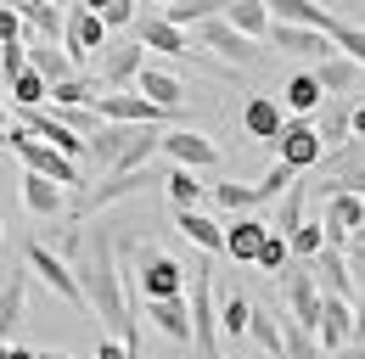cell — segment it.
Returning a JSON list of instances; mask_svg holds the SVG:
<instances>
[{
    "mask_svg": "<svg viewBox=\"0 0 365 359\" xmlns=\"http://www.w3.org/2000/svg\"><path fill=\"white\" fill-rule=\"evenodd\" d=\"M118 253H124V224L101 219V224H79V253L68 259L79 286H85V303L91 314L124 343L140 354V320H135V298L124 286V269H118Z\"/></svg>",
    "mask_w": 365,
    "mask_h": 359,
    "instance_id": "6da1fadb",
    "label": "cell"
},
{
    "mask_svg": "<svg viewBox=\"0 0 365 359\" xmlns=\"http://www.w3.org/2000/svg\"><path fill=\"white\" fill-rule=\"evenodd\" d=\"M146 185H163V180L152 175V169H135V175H101L96 185H79V191L68 197V219H73V224H91L96 214H107L113 202H124V197H140Z\"/></svg>",
    "mask_w": 365,
    "mask_h": 359,
    "instance_id": "7a4b0ae2",
    "label": "cell"
},
{
    "mask_svg": "<svg viewBox=\"0 0 365 359\" xmlns=\"http://www.w3.org/2000/svg\"><path fill=\"white\" fill-rule=\"evenodd\" d=\"M185 298H191V348H197V359H225L220 354V309H214V275H208V264L191 269Z\"/></svg>",
    "mask_w": 365,
    "mask_h": 359,
    "instance_id": "3957f363",
    "label": "cell"
},
{
    "mask_svg": "<svg viewBox=\"0 0 365 359\" xmlns=\"http://www.w3.org/2000/svg\"><path fill=\"white\" fill-rule=\"evenodd\" d=\"M185 286H191V269L175 264L163 247H135V292L140 303H152V298H185Z\"/></svg>",
    "mask_w": 365,
    "mask_h": 359,
    "instance_id": "277c9868",
    "label": "cell"
},
{
    "mask_svg": "<svg viewBox=\"0 0 365 359\" xmlns=\"http://www.w3.org/2000/svg\"><path fill=\"white\" fill-rule=\"evenodd\" d=\"M11 152L23 157V169H29V175H46V180H56V185H73V191L85 185V180H79V163H73L68 152L46 146L40 135H29L23 124H11Z\"/></svg>",
    "mask_w": 365,
    "mask_h": 359,
    "instance_id": "5b68a950",
    "label": "cell"
},
{
    "mask_svg": "<svg viewBox=\"0 0 365 359\" xmlns=\"http://www.w3.org/2000/svg\"><path fill=\"white\" fill-rule=\"evenodd\" d=\"M29 275H40V281H46V286L56 292V298H62V303H73L79 314H91L79 275H73V264H68L56 247H46V241H29Z\"/></svg>",
    "mask_w": 365,
    "mask_h": 359,
    "instance_id": "8992f818",
    "label": "cell"
},
{
    "mask_svg": "<svg viewBox=\"0 0 365 359\" xmlns=\"http://www.w3.org/2000/svg\"><path fill=\"white\" fill-rule=\"evenodd\" d=\"M197 51H208V56H220L225 68H247V62H259L264 51H259V40H247V34H236L225 17H208V23H197Z\"/></svg>",
    "mask_w": 365,
    "mask_h": 359,
    "instance_id": "52a82bcc",
    "label": "cell"
},
{
    "mask_svg": "<svg viewBox=\"0 0 365 359\" xmlns=\"http://www.w3.org/2000/svg\"><path fill=\"white\" fill-rule=\"evenodd\" d=\"M320 157H326V140L309 118H287V130L275 140V163H287V169H320Z\"/></svg>",
    "mask_w": 365,
    "mask_h": 359,
    "instance_id": "ba28073f",
    "label": "cell"
},
{
    "mask_svg": "<svg viewBox=\"0 0 365 359\" xmlns=\"http://www.w3.org/2000/svg\"><path fill=\"white\" fill-rule=\"evenodd\" d=\"M281 286H287V314H292L298 326L320 331V309H326V292H320L315 269H309V264H292L287 275H281Z\"/></svg>",
    "mask_w": 365,
    "mask_h": 359,
    "instance_id": "9c48e42d",
    "label": "cell"
},
{
    "mask_svg": "<svg viewBox=\"0 0 365 359\" xmlns=\"http://www.w3.org/2000/svg\"><path fill=\"white\" fill-rule=\"evenodd\" d=\"M320 224H326V247H354V236H360L365 224V197H354V191H337V197H326V214H320Z\"/></svg>",
    "mask_w": 365,
    "mask_h": 359,
    "instance_id": "30bf717a",
    "label": "cell"
},
{
    "mask_svg": "<svg viewBox=\"0 0 365 359\" xmlns=\"http://www.w3.org/2000/svg\"><path fill=\"white\" fill-rule=\"evenodd\" d=\"M17 124H23L29 135H40L46 146L68 152L73 163H79V157H91V140H85L79 130H68V124H62V113H46V107H29V113H17Z\"/></svg>",
    "mask_w": 365,
    "mask_h": 359,
    "instance_id": "8fae6325",
    "label": "cell"
},
{
    "mask_svg": "<svg viewBox=\"0 0 365 359\" xmlns=\"http://www.w3.org/2000/svg\"><path fill=\"white\" fill-rule=\"evenodd\" d=\"M140 73H146V45L140 40H118V45L101 51V73H96V79L107 90H135Z\"/></svg>",
    "mask_w": 365,
    "mask_h": 359,
    "instance_id": "7c38bea8",
    "label": "cell"
},
{
    "mask_svg": "<svg viewBox=\"0 0 365 359\" xmlns=\"http://www.w3.org/2000/svg\"><path fill=\"white\" fill-rule=\"evenodd\" d=\"M96 113H101V124H163L169 113L158 107V101H146L140 90H107L101 101H96Z\"/></svg>",
    "mask_w": 365,
    "mask_h": 359,
    "instance_id": "4fadbf2b",
    "label": "cell"
},
{
    "mask_svg": "<svg viewBox=\"0 0 365 359\" xmlns=\"http://www.w3.org/2000/svg\"><path fill=\"white\" fill-rule=\"evenodd\" d=\"M163 157L175 163V169H220V146L208 140V135H197V130H169L163 135Z\"/></svg>",
    "mask_w": 365,
    "mask_h": 359,
    "instance_id": "5bb4252c",
    "label": "cell"
},
{
    "mask_svg": "<svg viewBox=\"0 0 365 359\" xmlns=\"http://www.w3.org/2000/svg\"><path fill=\"white\" fill-rule=\"evenodd\" d=\"M242 130L253 135V140H264V146H275L281 130H287V107H281V95H247V101H242Z\"/></svg>",
    "mask_w": 365,
    "mask_h": 359,
    "instance_id": "9a60e30c",
    "label": "cell"
},
{
    "mask_svg": "<svg viewBox=\"0 0 365 359\" xmlns=\"http://www.w3.org/2000/svg\"><path fill=\"white\" fill-rule=\"evenodd\" d=\"M62 51L79 62V56H96V51H107V23L85 11V6H68V34H62Z\"/></svg>",
    "mask_w": 365,
    "mask_h": 359,
    "instance_id": "2e32d148",
    "label": "cell"
},
{
    "mask_svg": "<svg viewBox=\"0 0 365 359\" xmlns=\"http://www.w3.org/2000/svg\"><path fill=\"white\" fill-rule=\"evenodd\" d=\"M320 354H343V348H354V303L349 298H326V309H320Z\"/></svg>",
    "mask_w": 365,
    "mask_h": 359,
    "instance_id": "e0dca14e",
    "label": "cell"
},
{
    "mask_svg": "<svg viewBox=\"0 0 365 359\" xmlns=\"http://www.w3.org/2000/svg\"><path fill=\"white\" fill-rule=\"evenodd\" d=\"M270 45H275V51H287V56H315V62L337 56L331 34H320V28H298V23H270Z\"/></svg>",
    "mask_w": 365,
    "mask_h": 359,
    "instance_id": "ac0fdd59",
    "label": "cell"
},
{
    "mask_svg": "<svg viewBox=\"0 0 365 359\" xmlns=\"http://www.w3.org/2000/svg\"><path fill=\"white\" fill-rule=\"evenodd\" d=\"M309 269H315V281H320L326 298H349V303L360 298V281H354V269H349V253H343V247H326Z\"/></svg>",
    "mask_w": 365,
    "mask_h": 359,
    "instance_id": "d6986e66",
    "label": "cell"
},
{
    "mask_svg": "<svg viewBox=\"0 0 365 359\" xmlns=\"http://www.w3.org/2000/svg\"><path fill=\"white\" fill-rule=\"evenodd\" d=\"M23 208H29L34 219H56V214H68V185H56V180L29 175V169H23Z\"/></svg>",
    "mask_w": 365,
    "mask_h": 359,
    "instance_id": "ffe728a7",
    "label": "cell"
},
{
    "mask_svg": "<svg viewBox=\"0 0 365 359\" xmlns=\"http://www.w3.org/2000/svg\"><path fill=\"white\" fill-rule=\"evenodd\" d=\"M264 236H270V224L253 219V214L230 219V224H225V259H236V264H259V247H264Z\"/></svg>",
    "mask_w": 365,
    "mask_h": 359,
    "instance_id": "44dd1931",
    "label": "cell"
},
{
    "mask_svg": "<svg viewBox=\"0 0 365 359\" xmlns=\"http://www.w3.org/2000/svg\"><path fill=\"white\" fill-rule=\"evenodd\" d=\"M146 320L169 337V343H191V298H152Z\"/></svg>",
    "mask_w": 365,
    "mask_h": 359,
    "instance_id": "7402d4cb",
    "label": "cell"
},
{
    "mask_svg": "<svg viewBox=\"0 0 365 359\" xmlns=\"http://www.w3.org/2000/svg\"><path fill=\"white\" fill-rule=\"evenodd\" d=\"M135 40L146 45V51H163V56H191L185 28H175L169 17H135Z\"/></svg>",
    "mask_w": 365,
    "mask_h": 359,
    "instance_id": "603a6c76",
    "label": "cell"
},
{
    "mask_svg": "<svg viewBox=\"0 0 365 359\" xmlns=\"http://www.w3.org/2000/svg\"><path fill=\"white\" fill-rule=\"evenodd\" d=\"M320 101H326V90H320L315 68H298V73L281 85V107H287V118H309Z\"/></svg>",
    "mask_w": 365,
    "mask_h": 359,
    "instance_id": "cb8c5ba5",
    "label": "cell"
},
{
    "mask_svg": "<svg viewBox=\"0 0 365 359\" xmlns=\"http://www.w3.org/2000/svg\"><path fill=\"white\" fill-rule=\"evenodd\" d=\"M175 230H180L191 247H202V253H225V224H214L202 208H180V214H175Z\"/></svg>",
    "mask_w": 365,
    "mask_h": 359,
    "instance_id": "d4e9b609",
    "label": "cell"
},
{
    "mask_svg": "<svg viewBox=\"0 0 365 359\" xmlns=\"http://www.w3.org/2000/svg\"><path fill=\"white\" fill-rule=\"evenodd\" d=\"M23 309H29V269H17L0 286V348H11V331L23 326Z\"/></svg>",
    "mask_w": 365,
    "mask_h": 359,
    "instance_id": "484cf974",
    "label": "cell"
},
{
    "mask_svg": "<svg viewBox=\"0 0 365 359\" xmlns=\"http://www.w3.org/2000/svg\"><path fill=\"white\" fill-rule=\"evenodd\" d=\"M225 23L236 34H247V40H270V6L264 0H225Z\"/></svg>",
    "mask_w": 365,
    "mask_h": 359,
    "instance_id": "4316f807",
    "label": "cell"
},
{
    "mask_svg": "<svg viewBox=\"0 0 365 359\" xmlns=\"http://www.w3.org/2000/svg\"><path fill=\"white\" fill-rule=\"evenodd\" d=\"M270 6V17L275 23H298V28H320V34H331V11L326 6H315V0H264Z\"/></svg>",
    "mask_w": 365,
    "mask_h": 359,
    "instance_id": "83f0119b",
    "label": "cell"
},
{
    "mask_svg": "<svg viewBox=\"0 0 365 359\" xmlns=\"http://www.w3.org/2000/svg\"><path fill=\"white\" fill-rule=\"evenodd\" d=\"M29 68H34V73H46L51 85L73 79V56H68L62 45H51V40H34V34H29Z\"/></svg>",
    "mask_w": 365,
    "mask_h": 359,
    "instance_id": "f1b7e54d",
    "label": "cell"
},
{
    "mask_svg": "<svg viewBox=\"0 0 365 359\" xmlns=\"http://www.w3.org/2000/svg\"><path fill=\"white\" fill-rule=\"evenodd\" d=\"M135 90L146 95V101H158L163 113H175V107L185 101V85L169 73V68H152V62H146V73H140V85H135Z\"/></svg>",
    "mask_w": 365,
    "mask_h": 359,
    "instance_id": "f546056e",
    "label": "cell"
},
{
    "mask_svg": "<svg viewBox=\"0 0 365 359\" xmlns=\"http://www.w3.org/2000/svg\"><path fill=\"white\" fill-rule=\"evenodd\" d=\"M247 343L259 348L264 359H287V337H281V314L259 309L253 303V326H247Z\"/></svg>",
    "mask_w": 365,
    "mask_h": 359,
    "instance_id": "4dcf8cb0",
    "label": "cell"
},
{
    "mask_svg": "<svg viewBox=\"0 0 365 359\" xmlns=\"http://www.w3.org/2000/svg\"><path fill=\"white\" fill-rule=\"evenodd\" d=\"M360 62H349V56H343V51H337V56H326V62H320L315 68V79H320V90H326V101H331V95H349V90L360 85Z\"/></svg>",
    "mask_w": 365,
    "mask_h": 359,
    "instance_id": "1f68e13d",
    "label": "cell"
},
{
    "mask_svg": "<svg viewBox=\"0 0 365 359\" xmlns=\"http://www.w3.org/2000/svg\"><path fill=\"white\" fill-rule=\"evenodd\" d=\"M107 95L101 79H85V73H73V79H62V85H51V101H56V113L62 107H96Z\"/></svg>",
    "mask_w": 365,
    "mask_h": 359,
    "instance_id": "d6a6232c",
    "label": "cell"
},
{
    "mask_svg": "<svg viewBox=\"0 0 365 359\" xmlns=\"http://www.w3.org/2000/svg\"><path fill=\"white\" fill-rule=\"evenodd\" d=\"M163 191L175 197V214H180V208H202V197H208V185L197 180V169H169V175H163Z\"/></svg>",
    "mask_w": 365,
    "mask_h": 359,
    "instance_id": "836d02e7",
    "label": "cell"
},
{
    "mask_svg": "<svg viewBox=\"0 0 365 359\" xmlns=\"http://www.w3.org/2000/svg\"><path fill=\"white\" fill-rule=\"evenodd\" d=\"M208 197H214L225 214H236V219L259 208V185H242V180H220V185H208Z\"/></svg>",
    "mask_w": 365,
    "mask_h": 359,
    "instance_id": "e575fe53",
    "label": "cell"
},
{
    "mask_svg": "<svg viewBox=\"0 0 365 359\" xmlns=\"http://www.w3.org/2000/svg\"><path fill=\"white\" fill-rule=\"evenodd\" d=\"M304 202H309V185L298 180V185H292V191H287V197L275 202V224H270L275 236H287V241H292V230L304 224Z\"/></svg>",
    "mask_w": 365,
    "mask_h": 359,
    "instance_id": "d590c367",
    "label": "cell"
},
{
    "mask_svg": "<svg viewBox=\"0 0 365 359\" xmlns=\"http://www.w3.org/2000/svg\"><path fill=\"white\" fill-rule=\"evenodd\" d=\"M259 275H275V281H281V275H287V269H292V241H287V236H264V247H259Z\"/></svg>",
    "mask_w": 365,
    "mask_h": 359,
    "instance_id": "8d00e7d4",
    "label": "cell"
},
{
    "mask_svg": "<svg viewBox=\"0 0 365 359\" xmlns=\"http://www.w3.org/2000/svg\"><path fill=\"white\" fill-rule=\"evenodd\" d=\"M320 253H326V224L304 219L298 230H292V259H298V264H315Z\"/></svg>",
    "mask_w": 365,
    "mask_h": 359,
    "instance_id": "74e56055",
    "label": "cell"
},
{
    "mask_svg": "<svg viewBox=\"0 0 365 359\" xmlns=\"http://www.w3.org/2000/svg\"><path fill=\"white\" fill-rule=\"evenodd\" d=\"M11 101H17V113H29V107H46V101H51V79L29 68L23 79H11Z\"/></svg>",
    "mask_w": 365,
    "mask_h": 359,
    "instance_id": "f35d334b",
    "label": "cell"
},
{
    "mask_svg": "<svg viewBox=\"0 0 365 359\" xmlns=\"http://www.w3.org/2000/svg\"><path fill=\"white\" fill-rule=\"evenodd\" d=\"M247 326H253V303L242 292H230L225 303H220V331L225 337H247Z\"/></svg>",
    "mask_w": 365,
    "mask_h": 359,
    "instance_id": "ab89813d",
    "label": "cell"
},
{
    "mask_svg": "<svg viewBox=\"0 0 365 359\" xmlns=\"http://www.w3.org/2000/svg\"><path fill=\"white\" fill-rule=\"evenodd\" d=\"M331 45H337L349 62H360V68H365V28H360V23H343V17H337V23H331Z\"/></svg>",
    "mask_w": 365,
    "mask_h": 359,
    "instance_id": "60d3db41",
    "label": "cell"
},
{
    "mask_svg": "<svg viewBox=\"0 0 365 359\" xmlns=\"http://www.w3.org/2000/svg\"><path fill=\"white\" fill-rule=\"evenodd\" d=\"M17 40H29V17H23L17 0H0V45H17Z\"/></svg>",
    "mask_w": 365,
    "mask_h": 359,
    "instance_id": "b9f144b4",
    "label": "cell"
},
{
    "mask_svg": "<svg viewBox=\"0 0 365 359\" xmlns=\"http://www.w3.org/2000/svg\"><path fill=\"white\" fill-rule=\"evenodd\" d=\"M23 73H29V40L0 45V85H11V79H23Z\"/></svg>",
    "mask_w": 365,
    "mask_h": 359,
    "instance_id": "7bdbcfd3",
    "label": "cell"
},
{
    "mask_svg": "<svg viewBox=\"0 0 365 359\" xmlns=\"http://www.w3.org/2000/svg\"><path fill=\"white\" fill-rule=\"evenodd\" d=\"M101 23H107V28H130V23H135V0H118V6H107V11H101Z\"/></svg>",
    "mask_w": 365,
    "mask_h": 359,
    "instance_id": "ee69618b",
    "label": "cell"
},
{
    "mask_svg": "<svg viewBox=\"0 0 365 359\" xmlns=\"http://www.w3.org/2000/svg\"><path fill=\"white\" fill-rule=\"evenodd\" d=\"M96 359H135V348H124L118 337H101V348H96Z\"/></svg>",
    "mask_w": 365,
    "mask_h": 359,
    "instance_id": "f6af8a7d",
    "label": "cell"
},
{
    "mask_svg": "<svg viewBox=\"0 0 365 359\" xmlns=\"http://www.w3.org/2000/svg\"><path fill=\"white\" fill-rule=\"evenodd\" d=\"M354 343H365V286H360V298H354Z\"/></svg>",
    "mask_w": 365,
    "mask_h": 359,
    "instance_id": "bcb514c9",
    "label": "cell"
},
{
    "mask_svg": "<svg viewBox=\"0 0 365 359\" xmlns=\"http://www.w3.org/2000/svg\"><path fill=\"white\" fill-rule=\"evenodd\" d=\"M79 6H85V11H96V17H101V11H107V6H118V0H79Z\"/></svg>",
    "mask_w": 365,
    "mask_h": 359,
    "instance_id": "7dc6e473",
    "label": "cell"
},
{
    "mask_svg": "<svg viewBox=\"0 0 365 359\" xmlns=\"http://www.w3.org/2000/svg\"><path fill=\"white\" fill-rule=\"evenodd\" d=\"M0 359H40V354H34V348H6Z\"/></svg>",
    "mask_w": 365,
    "mask_h": 359,
    "instance_id": "c3c4849f",
    "label": "cell"
},
{
    "mask_svg": "<svg viewBox=\"0 0 365 359\" xmlns=\"http://www.w3.org/2000/svg\"><path fill=\"white\" fill-rule=\"evenodd\" d=\"M354 140H365V107H354Z\"/></svg>",
    "mask_w": 365,
    "mask_h": 359,
    "instance_id": "681fc988",
    "label": "cell"
},
{
    "mask_svg": "<svg viewBox=\"0 0 365 359\" xmlns=\"http://www.w3.org/2000/svg\"><path fill=\"white\" fill-rule=\"evenodd\" d=\"M17 6H23V11H29V6H62V0H17Z\"/></svg>",
    "mask_w": 365,
    "mask_h": 359,
    "instance_id": "f907efd6",
    "label": "cell"
},
{
    "mask_svg": "<svg viewBox=\"0 0 365 359\" xmlns=\"http://www.w3.org/2000/svg\"><path fill=\"white\" fill-rule=\"evenodd\" d=\"M152 6H163V11H175V6H185V0H152Z\"/></svg>",
    "mask_w": 365,
    "mask_h": 359,
    "instance_id": "816d5d0a",
    "label": "cell"
},
{
    "mask_svg": "<svg viewBox=\"0 0 365 359\" xmlns=\"http://www.w3.org/2000/svg\"><path fill=\"white\" fill-rule=\"evenodd\" d=\"M0 130H11V113H6V107H0Z\"/></svg>",
    "mask_w": 365,
    "mask_h": 359,
    "instance_id": "f5cc1de1",
    "label": "cell"
},
{
    "mask_svg": "<svg viewBox=\"0 0 365 359\" xmlns=\"http://www.w3.org/2000/svg\"><path fill=\"white\" fill-rule=\"evenodd\" d=\"M62 6H79V0H62Z\"/></svg>",
    "mask_w": 365,
    "mask_h": 359,
    "instance_id": "db71d44e",
    "label": "cell"
},
{
    "mask_svg": "<svg viewBox=\"0 0 365 359\" xmlns=\"http://www.w3.org/2000/svg\"><path fill=\"white\" fill-rule=\"evenodd\" d=\"M0 241H6V230H0Z\"/></svg>",
    "mask_w": 365,
    "mask_h": 359,
    "instance_id": "11a10c76",
    "label": "cell"
},
{
    "mask_svg": "<svg viewBox=\"0 0 365 359\" xmlns=\"http://www.w3.org/2000/svg\"><path fill=\"white\" fill-rule=\"evenodd\" d=\"M0 354H6V348H0Z\"/></svg>",
    "mask_w": 365,
    "mask_h": 359,
    "instance_id": "9f6ffc18",
    "label": "cell"
}]
</instances>
